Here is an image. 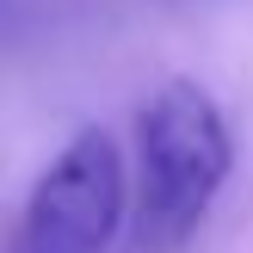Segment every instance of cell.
Listing matches in <instances>:
<instances>
[{
  "mask_svg": "<svg viewBox=\"0 0 253 253\" xmlns=\"http://www.w3.org/2000/svg\"><path fill=\"white\" fill-rule=\"evenodd\" d=\"M229 124L198 81H167L136 111V247L179 253L229 179Z\"/></svg>",
  "mask_w": 253,
  "mask_h": 253,
  "instance_id": "cell-1",
  "label": "cell"
},
{
  "mask_svg": "<svg viewBox=\"0 0 253 253\" xmlns=\"http://www.w3.org/2000/svg\"><path fill=\"white\" fill-rule=\"evenodd\" d=\"M124 216V155L105 130H81L43 173L12 229V253H105Z\"/></svg>",
  "mask_w": 253,
  "mask_h": 253,
  "instance_id": "cell-2",
  "label": "cell"
}]
</instances>
